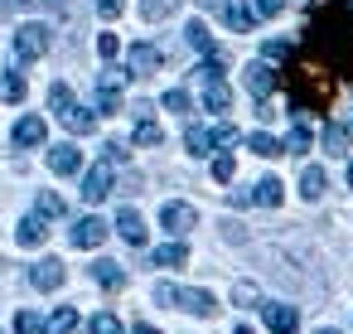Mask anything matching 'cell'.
Returning a JSON list of instances; mask_svg holds the SVG:
<instances>
[{"instance_id": "ba28073f", "label": "cell", "mask_w": 353, "mask_h": 334, "mask_svg": "<svg viewBox=\"0 0 353 334\" xmlns=\"http://www.w3.org/2000/svg\"><path fill=\"white\" fill-rule=\"evenodd\" d=\"M44 237H49V218H44V213H30V218L15 228V242H20V247H44Z\"/></svg>"}, {"instance_id": "7c38bea8", "label": "cell", "mask_w": 353, "mask_h": 334, "mask_svg": "<svg viewBox=\"0 0 353 334\" xmlns=\"http://www.w3.org/2000/svg\"><path fill=\"white\" fill-rule=\"evenodd\" d=\"M174 310H189V315H199V320H208L213 310H218V300L208 295V291H179V305Z\"/></svg>"}, {"instance_id": "f546056e", "label": "cell", "mask_w": 353, "mask_h": 334, "mask_svg": "<svg viewBox=\"0 0 353 334\" xmlns=\"http://www.w3.org/2000/svg\"><path fill=\"white\" fill-rule=\"evenodd\" d=\"M285 150H290V155H305V150H310V126H305V121H295V126H290Z\"/></svg>"}, {"instance_id": "ab89813d", "label": "cell", "mask_w": 353, "mask_h": 334, "mask_svg": "<svg viewBox=\"0 0 353 334\" xmlns=\"http://www.w3.org/2000/svg\"><path fill=\"white\" fill-rule=\"evenodd\" d=\"M102 160H107V165H121V160H126V146H121V141H107V146H102Z\"/></svg>"}, {"instance_id": "8fae6325", "label": "cell", "mask_w": 353, "mask_h": 334, "mask_svg": "<svg viewBox=\"0 0 353 334\" xmlns=\"http://www.w3.org/2000/svg\"><path fill=\"white\" fill-rule=\"evenodd\" d=\"M160 68V49L155 44H131V78H145Z\"/></svg>"}, {"instance_id": "6da1fadb", "label": "cell", "mask_w": 353, "mask_h": 334, "mask_svg": "<svg viewBox=\"0 0 353 334\" xmlns=\"http://www.w3.org/2000/svg\"><path fill=\"white\" fill-rule=\"evenodd\" d=\"M339 83H353V6L319 0L305 20V44L285 68L290 112H324Z\"/></svg>"}, {"instance_id": "9c48e42d", "label": "cell", "mask_w": 353, "mask_h": 334, "mask_svg": "<svg viewBox=\"0 0 353 334\" xmlns=\"http://www.w3.org/2000/svg\"><path fill=\"white\" fill-rule=\"evenodd\" d=\"M30 281H34V291H59V286H63V262H59V257H44V262L30 271Z\"/></svg>"}, {"instance_id": "277c9868", "label": "cell", "mask_w": 353, "mask_h": 334, "mask_svg": "<svg viewBox=\"0 0 353 334\" xmlns=\"http://www.w3.org/2000/svg\"><path fill=\"white\" fill-rule=\"evenodd\" d=\"M107 194H112V165L102 160V165L88 170V179H83V199H88V204H102Z\"/></svg>"}, {"instance_id": "83f0119b", "label": "cell", "mask_w": 353, "mask_h": 334, "mask_svg": "<svg viewBox=\"0 0 353 334\" xmlns=\"http://www.w3.org/2000/svg\"><path fill=\"white\" fill-rule=\"evenodd\" d=\"M73 329H78V310H68V305L44 324V334H73Z\"/></svg>"}, {"instance_id": "836d02e7", "label": "cell", "mask_w": 353, "mask_h": 334, "mask_svg": "<svg viewBox=\"0 0 353 334\" xmlns=\"http://www.w3.org/2000/svg\"><path fill=\"white\" fill-rule=\"evenodd\" d=\"M15 334H44V320H39L34 310H20V315H15Z\"/></svg>"}, {"instance_id": "d590c367", "label": "cell", "mask_w": 353, "mask_h": 334, "mask_svg": "<svg viewBox=\"0 0 353 334\" xmlns=\"http://www.w3.org/2000/svg\"><path fill=\"white\" fill-rule=\"evenodd\" d=\"M39 213H44V218H63V199H59L54 189H44V194H39Z\"/></svg>"}, {"instance_id": "603a6c76", "label": "cell", "mask_w": 353, "mask_h": 334, "mask_svg": "<svg viewBox=\"0 0 353 334\" xmlns=\"http://www.w3.org/2000/svg\"><path fill=\"white\" fill-rule=\"evenodd\" d=\"M179 10V0H141V20H170Z\"/></svg>"}, {"instance_id": "1f68e13d", "label": "cell", "mask_w": 353, "mask_h": 334, "mask_svg": "<svg viewBox=\"0 0 353 334\" xmlns=\"http://www.w3.org/2000/svg\"><path fill=\"white\" fill-rule=\"evenodd\" d=\"M49 107H54V112H68V107H73V88H68V83H54V88H49Z\"/></svg>"}, {"instance_id": "ffe728a7", "label": "cell", "mask_w": 353, "mask_h": 334, "mask_svg": "<svg viewBox=\"0 0 353 334\" xmlns=\"http://www.w3.org/2000/svg\"><path fill=\"white\" fill-rule=\"evenodd\" d=\"M150 262H155V266H184V262H189V247H184V242H165V247L150 252Z\"/></svg>"}, {"instance_id": "52a82bcc", "label": "cell", "mask_w": 353, "mask_h": 334, "mask_svg": "<svg viewBox=\"0 0 353 334\" xmlns=\"http://www.w3.org/2000/svg\"><path fill=\"white\" fill-rule=\"evenodd\" d=\"M160 223H165V228L179 237V233H189V228L199 223V213H194L189 204H165V208H160Z\"/></svg>"}, {"instance_id": "484cf974", "label": "cell", "mask_w": 353, "mask_h": 334, "mask_svg": "<svg viewBox=\"0 0 353 334\" xmlns=\"http://www.w3.org/2000/svg\"><path fill=\"white\" fill-rule=\"evenodd\" d=\"M97 112H102V117L121 112V88H107V83H97Z\"/></svg>"}, {"instance_id": "5bb4252c", "label": "cell", "mask_w": 353, "mask_h": 334, "mask_svg": "<svg viewBox=\"0 0 353 334\" xmlns=\"http://www.w3.org/2000/svg\"><path fill=\"white\" fill-rule=\"evenodd\" d=\"M59 121H63L73 136H88V131H97V117H92L88 107H78V102H73L68 112H59Z\"/></svg>"}, {"instance_id": "f907efd6", "label": "cell", "mask_w": 353, "mask_h": 334, "mask_svg": "<svg viewBox=\"0 0 353 334\" xmlns=\"http://www.w3.org/2000/svg\"><path fill=\"white\" fill-rule=\"evenodd\" d=\"M348 131H353V126H348Z\"/></svg>"}, {"instance_id": "bcb514c9", "label": "cell", "mask_w": 353, "mask_h": 334, "mask_svg": "<svg viewBox=\"0 0 353 334\" xmlns=\"http://www.w3.org/2000/svg\"><path fill=\"white\" fill-rule=\"evenodd\" d=\"M232 334H252V329H247V324H237V329H232Z\"/></svg>"}, {"instance_id": "30bf717a", "label": "cell", "mask_w": 353, "mask_h": 334, "mask_svg": "<svg viewBox=\"0 0 353 334\" xmlns=\"http://www.w3.org/2000/svg\"><path fill=\"white\" fill-rule=\"evenodd\" d=\"M117 233H121L131 247H145V218H141L136 208H121V213H117Z\"/></svg>"}, {"instance_id": "9a60e30c", "label": "cell", "mask_w": 353, "mask_h": 334, "mask_svg": "<svg viewBox=\"0 0 353 334\" xmlns=\"http://www.w3.org/2000/svg\"><path fill=\"white\" fill-rule=\"evenodd\" d=\"M266 310V324L276 329V334H290L295 324H300V310L295 305H261Z\"/></svg>"}, {"instance_id": "681fc988", "label": "cell", "mask_w": 353, "mask_h": 334, "mask_svg": "<svg viewBox=\"0 0 353 334\" xmlns=\"http://www.w3.org/2000/svg\"><path fill=\"white\" fill-rule=\"evenodd\" d=\"M20 6H30V0H20Z\"/></svg>"}, {"instance_id": "4fadbf2b", "label": "cell", "mask_w": 353, "mask_h": 334, "mask_svg": "<svg viewBox=\"0 0 353 334\" xmlns=\"http://www.w3.org/2000/svg\"><path fill=\"white\" fill-rule=\"evenodd\" d=\"M223 20H228V30L247 35V30L256 25V10H252V6H242V0H228V6H223Z\"/></svg>"}, {"instance_id": "ac0fdd59", "label": "cell", "mask_w": 353, "mask_h": 334, "mask_svg": "<svg viewBox=\"0 0 353 334\" xmlns=\"http://www.w3.org/2000/svg\"><path fill=\"white\" fill-rule=\"evenodd\" d=\"M324 184H329V179H324V170H319V165H305V170H300V194H305L310 204H314V199H324Z\"/></svg>"}, {"instance_id": "f35d334b", "label": "cell", "mask_w": 353, "mask_h": 334, "mask_svg": "<svg viewBox=\"0 0 353 334\" xmlns=\"http://www.w3.org/2000/svg\"><path fill=\"white\" fill-rule=\"evenodd\" d=\"M155 305H170V310H174V305H179V286L160 281V286H155Z\"/></svg>"}, {"instance_id": "d4e9b609", "label": "cell", "mask_w": 353, "mask_h": 334, "mask_svg": "<svg viewBox=\"0 0 353 334\" xmlns=\"http://www.w3.org/2000/svg\"><path fill=\"white\" fill-rule=\"evenodd\" d=\"M0 97H6V102H25V73H0Z\"/></svg>"}, {"instance_id": "7dc6e473", "label": "cell", "mask_w": 353, "mask_h": 334, "mask_svg": "<svg viewBox=\"0 0 353 334\" xmlns=\"http://www.w3.org/2000/svg\"><path fill=\"white\" fill-rule=\"evenodd\" d=\"M348 189H353V165H348Z\"/></svg>"}, {"instance_id": "7402d4cb", "label": "cell", "mask_w": 353, "mask_h": 334, "mask_svg": "<svg viewBox=\"0 0 353 334\" xmlns=\"http://www.w3.org/2000/svg\"><path fill=\"white\" fill-rule=\"evenodd\" d=\"M184 39H189V49H199L203 59H208V54H218V44H213V35H208V30H203L199 20H194V25L184 30Z\"/></svg>"}, {"instance_id": "f6af8a7d", "label": "cell", "mask_w": 353, "mask_h": 334, "mask_svg": "<svg viewBox=\"0 0 353 334\" xmlns=\"http://www.w3.org/2000/svg\"><path fill=\"white\" fill-rule=\"evenodd\" d=\"M136 334H160V329L155 324H136Z\"/></svg>"}, {"instance_id": "7a4b0ae2", "label": "cell", "mask_w": 353, "mask_h": 334, "mask_svg": "<svg viewBox=\"0 0 353 334\" xmlns=\"http://www.w3.org/2000/svg\"><path fill=\"white\" fill-rule=\"evenodd\" d=\"M49 54V25H20L15 30V59L30 63V59H44Z\"/></svg>"}, {"instance_id": "d6a6232c", "label": "cell", "mask_w": 353, "mask_h": 334, "mask_svg": "<svg viewBox=\"0 0 353 334\" xmlns=\"http://www.w3.org/2000/svg\"><path fill=\"white\" fill-rule=\"evenodd\" d=\"M256 300H261V295H256V286H252V281H237V286H232V305H242V310H252Z\"/></svg>"}, {"instance_id": "b9f144b4", "label": "cell", "mask_w": 353, "mask_h": 334, "mask_svg": "<svg viewBox=\"0 0 353 334\" xmlns=\"http://www.w3.org/2000/svg\"><path fill=\"white\" fill-rule=\"evenodd\" d=\"M117 49H121V44H117V35H102V39H97V54H102L107 63L117 59Z\"/></svg>"}, {"instance_id": "4dcf8cb0", "label": "cell", "mask_w": 353, "mask_h": 334, "mask_svg": "<svg viewBox=\"0 0 353 334\" xmlns=\"http://www.w3.org/2000/svg\"><path fill=\"white\" fill-rule=\"evenodd\" d=\"M290 54H295V49H290L285 39H271V44L261 49V59H266V63H290Z\"/></svg>"}, {"instance_id": "2e32d148", "label": "cell", "mask_w": 353, "mask_h": 334, "mask_svg": "<svg viewBox=\"0 0 353 334\" xmlns=\"http://www.w3.org/2000/svg\"><path fill=\"white\" fill-rule=\"evenodd\" d=\"M44 136H49V131H44L39 117H20V121H15V146H44Z\"/></svg>"}, {"instance_id": "4316f807", "label": "cell", "mask_w": 353, "mask_h": 334, "mask_svg": "<svg viewBox=\"0 0 353 334\" xmlns=\"http://www.w3.org/2000/svg\"><path fill=\"white\" fill-rule=\"evenodd\" d=\"M324 150H329V155H343V150H348V131H343L339 121L324 126Z\"/></svg>"}, {"instance_id": "74e56055", "label": "cell", "mask_w": 353, "mask_h": 334, "mask_svg": "<svg viewBox=\"0 0 353 334\" xmlns=\"http://www.w3.org/2000/svg\"><path fill=\"white\" fill-rule=\"evenodd\" d=\"M92 334H121V320L102 310V315H92Z\"/></svg>"}, {"instance_id": "c3c4849f", "label": "cell", "mask_w": 353, "mask_h": 334, "mask_svg": "<svg viewBox=\"0 0 353 334\" xmlns=\"http://www.w3.org/2000/svg\"><path fill=\"white\" fill-rule=\"evenodd\" d=\"M319 334H339V329H319Z\"/></svg>"}, {"instance_id": "d6986e66", "label": "cell", "mask_w": 353, "mask_h": 334, "mask_svg": "<svg viewBox=\"0 0 353 334\" xmlns=\"http://www.w3.org/2000/svg\"><path fill=\"white\" fill-rule=\"evenodd\" d=\"M92 281H97L102 291H121V286H126V271H121L117 262H97V266H92Z\"/></svg>"}, {"instance_id": "cb8c5ba5", "label": "cell", "mask_w": 353, "mask_h": 334, "mask_svg": "<svg viewBox=\"0 0 353 334\" xmlns=\"http://www.w3.org/2000/svg\"><path fill=\"white\" fill-rule=\"evenodd\" d=\"M247 146H252V150H256L261 160H276V155H285V146H281L276 136H266V131H256V136H252Z\"/></svg>"}, {"instance_id": "e575fe53", "label": "cell", "mask_w": 353, "mask_h": 334, "mask_svg": "<svg viewBox=\"0 0 353 334\" xmlns=\"http://www.w3.org/2000/svg\"><path fill=\"white\" fill-rule=\"evenodd\" d=\"M189 107H194V102H189V92H184V88L165 92V112H179V117H189Z\"/></svg>"}, {"instance_id": "60d3db41", "label": "cell", "mask_w": 353, "mask_h": 334, "mask_svg": "<svg viewBox=\"0 0 353 334\" xmlns=\"http://www.w3.org/2000/svg\"><path fill=\"white\" fill-rule=\"evenodd\" d=\"M252 6H256V15H261V20H271V15H281V10H285V0H252Z\"/></svg>"}, {"instance_id": "e0dca14e", "label": "cell", "mask_w": 353, "mask_h": 334, "mask_svg": "<svg viewBox=\"0 0 353 334\" xmlns=\"http://www.w3.org/2000/svg\"><path fill=\"white\" fill-rule=\"evenodd\" d=\"M252 194H256V204H261V208H281V199H285V189H281V179H276V175L256 179V184H252Z\"/></svg>"}, {"instance_id": "7bdbcfd3", "label": "cell", "mask_w": 353, "mask_h": 334, "mask_svg": "<svg viewBox=\"0 0 353 334\" xmlns=\"http://www.w3.org/2000/svg\"><path fill=\"white\" fill-rule=\"evenodd\" d=\"M97 15L102 20H121V0H97Z\"/></svg>"}, {"instance_id": "ee69618b", "label": "cell", "mask_w": 353, "mask_h": 334, "mask_svg": "<svg viewBox=\"0 0 353 334\" xmlns=\"http://www.w3.org/2000/svg\"><path fill=\"white\" fill-rule=\"evenodd\" d=\"M213 141H218V146H232V141H237V126H228V121L213 126Z\"/></svg>"}, {"instance_id": "3957f363", "label": "cell", "mask_w": 353, "mask_h": 334, "mask_svg": "<svg viewBox=\"0 0 353 334\" xmlns=\"http://www.w3.org/2000/svg\"><path fill=\"white\" fill-rule=\"evenodd\" d=\"M276 83H281V78H276V68H271L266 59H256V63H247V92H252L256 102H266Z\"/></svg>"}, {"instance_id": "f1b7e54d", "label": "cell", "mask_w": 353, "mask_h": 334, "mask_svg": "<svg viewBox=\"0 0 353 334\" xmlns=\"http://www.w3.org/2000/svg\"><path fill=\"white\" fill-rule=\"evenodd\" d=\"M160 141H165V131H160L150 117H141V121H136V146H160Z\"/></svg>"}, {"instance_id": "8d00e7d4", "label": "cell", "mask_w": 353, "mask_h": 334, "mask_svg": "<svg viewBox=\"0 0 353 334\" xmlns=\"http://www.w3.org/2000/svg\"><path fill=\"white\" fill-rule=\"evenodd\" d=\"M232 175H237V160H232V155H218V160H213V179H218V184H228Z\"/></svg>"}, {"instance_id": "44dd1931", "label": "cell", "mask_w": 353, "mask_h": 334, "mask_svg": "<svg viewBox=\"0 0 353 334\" xmlns=\"http://www.w3.org/2000/svg\"><path fill=\"white\" fill-rule=\"evenodd\" d=\"M213 146H218L213 131H203V126H189V131H184V150H189V155H208Z\"/></svg>"}, {"instance_id": "8992f818", "label": "cell", "mask_w": 353, "mask_h": 334, "mask_svg": "<svg viewBox=\"0 0 353 334\" xmlns=\"http://www.w3.org/2000/svg\"><path fill=\"white\" fill-rule=\"evenodd\" d=\"M49 170H54V175H78V170H83V150L68 146V141L54 146V150H49Z\"/></svg>"}, {"instance_id": "5b68a950", "label": "cell", "mask_w": 353, "mask_h": 334, "mask_svg": "<svg viewBox=\"0 0 353 334\" xmlns=\"http://www.w3.org/2000/svg\"><path fill=\"white\" fill-rule=\"evenodd\" d=\"M68 237H73V247H102L107 242V223L102 218H78Z\"/></svg>"}]
</instances>
